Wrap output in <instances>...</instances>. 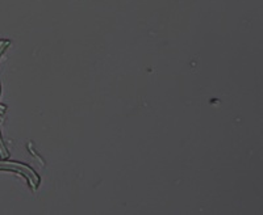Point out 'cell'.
I'll return each mask as SVG.
<instances>
[{
	"label": "cell",
	"instance_id": "cell-2",
	"mask_svg": "<svg viewBox=\"0 0 263 215\" xmlns=\"http://www.w3.org/2000/svg\"><path fill=\"white\" fill-rule=\"evenodd\" d=\"M0 154H2L3 156H8V154H7L6 148H4V146H3V142H2V139H0Z\"/></svg>",
	"mask_w": 263,
	"mask_h": 215
},
{
	"label": "cell",
	"instance_id": "cell-1",
	"mask_svg": "<svg viewBox=\"0 0 263 215\" xmlns=\"http://www.w3.org/2000/svg\"><path fill=\"white\" fill-rule=\"evenodd\" d=\"M0 168H4V169H13L17 170V172H23L25 175V177L28 179L29 184L32 185L33 189H36L37 182H39V177L37 175L30 169L29 167L23 164H18V163H4V161H0Z\"/></svg>",
	"mask_w": 263,
	"mask_h": 215
}]
</instances>
